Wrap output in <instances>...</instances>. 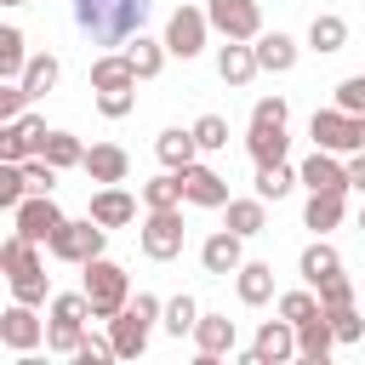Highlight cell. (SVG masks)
<instances>
[{
    "instance_id": "obj_34",
    "label": "cell",
    "mask_w": 365,
    "mask_h": 365,
    "mask_svg": "<svg viewBox=\"0 0 365 365\" xmlns=\"http://www.w3.org/2000/svg\"><path fill=\"white\" fill-rule=\"evenodd\" d=\"M40 154H46V160H51L57 171H68V165H86V143H80L74 131H51Z\"/></svg>"
},
{
    "instance_id": "obj_28",
    "label": "cell",
    "mask_w": 365,
    "mask_h": 365,
    "mask_svg": "<svg viewBox=\"0 0 365 365\" xmlns=\"http://www.w3.org/2000/svg\"><path fill=\"white\" fill-rule=\"evenodd\" d=\"M308 46H314L319 57L342 51V46H348V17H336V11H319V17L308 23Z\"/></svg>"
},
{
    "instance_id": "obj_30",
    "label": "cell",
    "mask_w": 365,
    "mask_h": 365,
    "mask_svg": "<svg viewBox=\"0 0 365 365\" xmlns=\"http://www.w3.org/2000/svg\"><path fill=\"white\" fill-rule=\"evenodd\" d=\"M188 194H182V171H160V177H148L143 182V205L148 211H171V205H182Z\"/></svg>"
},
{
    "instance_id": "obj_46",
    "label": "cell",
    "mask_w": 365,
    "mask_h": 365,
    "mask_svg": "<svg viewBox=\"0 0 365 365\" xmlns=\"http://www.w3.org/2000/svg\"><path fill=\"white\" fill-rule=\"evenodd\" d=\"M331 314V331H336V342H359L365 336V319L354 314V308H325Z\"/></svg>"
},
{
    "instance_id": "obj_9",
    "label": "cell",
    "mask_w": 365,
    "mask_h": 365,
    "mask_svg": "<svg viewBox=\"0 0 365 365\" xmlns=\"http://www.w3.org/2000/svg\"><path fill=\"white\" fill-rule=\"evenodd\" d=\"M205 17L222 40H257L262 34V6L257 0H205Z\"/></svg>"
},
{
    "instance_id": "obj_18",
    "label": "cell",
    "mask_w": 365,
    "mask_h": 365,
    "mask_svg": "<svg viewBox=\"0 0 365 365\" xmlns=\"http://www.w3.org/2000/svg\"><path fill=\"white\" fill-rule=\"evenodd\" d=\"M331 348H336V331H331V314L319 308L314 319H302V325H297V359H302V365H325V359H331Z\"/></svg>"
},
{
    "instance_id": "obj_41",
    "label": "cell",
    "mask_w": 365,
    "mask_h": 365,
    "mask_svg": "<svg viewBox=\"0 0 365 365\" xmlns=\"http://www.w3.org/2000/svg\"><path fill=\"white\" fill-rule=\"evenodd\" d=\"M279 314H285L291 325L314 319V314H319V291H314V285H302V291H285V297H279Z\"/></svg>"
},
{
    "instance_id": "obj_21",
    "label": "cell",
    "mask_w": 365,
    "mask_h": 365,
    "mask_svg": "<svg viewBox=\"0 0 365 365\" xmlns=\"http://www.w3.org/2000/svg\"><path fill=\"white\" fill-rule=\"evenodd\" d=\"M91 217H97L103 228H125V222H137V200H131L120 182H103V188L91 194Z\"/></svg>"
},
{
    "instance_id": "obj_1",
    "label": "cell",
    "mask_w": 365,
    "mask_h": 365,
    "mask_svg": "<svg viewBox=\"0 0 365 365\" xmlns=\"http://www.w3.org/2000/svg\"><path fill=\"white\" fill-rule=\"evenodd\" d=\"M154 0H74V29L97 46H120L131 34H143Z\"/></svg>"
},
{
    "instance_id": "obj_13",
    "label": "cell",
    "mask_w": 365,
    "mask_h": 365,
    "mask_svg": "<svg viewBox=\"0 0 365 365\" xmlns=\"http://www.w3.org/2000/svg\"><path fill=\"white\" fill-rule=\"evenodd\" d=\"M11 228L46 245V240H51V234L63 228V211H57V200H51V194H29V200H23L17 211H11Z\"/></svg>"
},
{
    "instance_id": "obj_23",
    "label": "cell",
    "mask_w": 365,
    "mask_h": 365,
    "mask_svg": "<svg viewBox=\"0 0 365 365\" xmlns=\"http://www.w3.org/2000/svg\"><path fill=\"white\" fill-rule=\"evenodd\" d=\"M217 74H222V86H251V74H262L257 68V46L251 40H228L217 51Z\"/></svg>"
},
{
    "instance_id": "obj_19",
    "label": "cell",
    "mask_w": 365,
    "mask_h": 365,
    "mask_svg": "<svg viewBox=\"0 0 365 365\" xmlns=\"http://www.w3.org/2000/svg\"><path fill=\"white\" fill-rule=\"evenodd\" d=\"M154 154H160L165 171H188V165L200 160V137H194V125H188V131H182V125H165V131L154 137Z\"/></svg>"
},
{
    "instance_id": "obj_27",
    "label": "cell",
    "mask_w": 365,
    "mask_h": 365,
    "mask_svg": "<svg viewBox=\"0 0 365 365\" xmlns=\"http://www.w3.org/2000/svg\"><path fill=\"white\" fill-rule=\"evenodd\" d=\"M234 291H240V302H245V308H262V302L274 297V268H268V262H240Z\"/></svg>"
},
{
    "instance_id": "obj_22",
    "label": "cell",
    "mask_w": 365,
    "mask_h": 365,
    "mask_svg": "<svg viewBox=\"0 0 365 365\" xmlns=\"http://www.w3.org/2000/svg\"><path fill=\"white\" fill-rule=\"evenodd\" d=\"M251 46H257V68H262V74H291V68H297V40H291V34H279V29L268 34V29H262Z\"/></svg>"
},
{
    "instance_id": "obj_44",
    "label": "cell",
    "mask_w": 365,
    "mask_h": 365,
    "mask_svg": "<svg viewBox=\"0 0 365 365\" xmlns=\"http://www.w3.org/2000/svg\"><path fill=\"white\" fill-rule=\"evenodd\" d=\"M68 359H74V365H108V359H120V354H114V336H86Z\"/></svg>"
},
{
    "instance_id": "obj_42",
    "label": "cell",
    "mask_w": 365,
    "mask_h": 365,
    "mask_svg": "<svg viewBox=\"0 0 365 365\" xmlns=\"http://www.w3.org/2000/svg\"><path fill=\"white\" fill-rule=\"evenodd\" d=\"M23 177H29V194H51V188H57V165H51L46 154H29V160H23Z\"/></svg>"
},
{
    "instance_id": "obj_29",
    "label": "cell",
    "mask_w": 365,
    "mask_h": 365,
    "mask_svg": "<svg viewBox=\"0 0 365 365\" xmlns=\"http://www.w3.org/2000/svg\"><path fill=\"white\" fill-rule=\"evenodd\" d=\"M125 57H131V68H137V80H154L160 68H165V40H148V34H131L125 40Z\"/></svg>"
},
{
    "instance_id": "obj_35",
    "label": "cell",
    "mask_w": 365,
    "mask_h": 365,
    "mask_svg": "<svg viewBox=\"0 0 365 365\" xmlns=\"http://www.w3.org/2000/svg\"><path fill=\"white\" fill-rule=\"evenodd\" d=\"M194 325H200V302H194L188 291H177V297L165 302V331L182 342V336H194Z\"/></svg>"
},
{
    "instance_id": "obj_7",
    "label": "cell",
    "mask_w": 365,
    "mask_h": 365,
    "mask_svg": "<svg viewBox=\"0 0 365 365\" xmlns=\"http://www.w3.org/2000/svg\"><path fill=\"white\" fill-rule=\"evenodd\" d=\"M137 245H143L148 262H171V257H182V245H188L182 205H171V211H148L143 228H137Z\"/></svg>"
},
{
    "instance_id": "obj_4",
    "label": "cell",
    "mask_w": 365,
    "mask_h": 365,
    "mask_svg": "<svg viewBox=\"0 0 365 365\" xmlns=\"http://www.w3.org/2000/svg\"><path fill=\"white\" fill-rule=\"evenodd\" d=\"M80 268H86L91 314H97V319H114V314L131 302V274H125L120 262H108V257H91V262H80Z\"/></svg>"
},
{
    "instance_id": "obj_37",
    "label": "cell",
    "mask_w": 365,
    "mask_h": 365,
    "mask_svg": "<svg viewBox=\"0 0 365 365\" xmlns=\"http://www.w3.org/2000/svg\"><path fill=\"white\" fill-rule=\"evenodd\" d=\"M297 182H302V177H297L285 160H279V165H257V194H262V200H285Z\"/></svg>"
},
{
    "instance_id": "obj_31",
    "label": "cell",
    "mask_w": 365,
    "mask_h": 365,
    "mask_svg": "<svg viewBox=\"0 0 365 365\" xmlns=\"http://www.w3.org/2000/svg\"><path fill=\"white\" fill-rule=\"evenodd\" d=\"M222 211H228V228H234V234H245V240L268 228V200H262V194H257V200H228Z\"/></svg>"
},
{
    "instance_id": "obj_15",
    "label": "cell",
    "mask_w": 365,
    "mask_h": 365,
    "mask_svg": "<svg viewBox=\"0 0 365 365\" xmlns=\"http://www.w3.org/2000/svg\"><path fill=\"white\" fill-rule=\"evenodd\" d=\"M251 354H257V365H285V359H297V325H291L285 314H279V319H262Z\"/></svg>"
},
{
    "instance_id": "obj_20",
    "label": "cell",
    "mask_w": 365,
    "mask_h": 365,
    "mask_svg": "<svg viewBox=\"0 0 365 365\" xmlns=\"http://www.w3.org/2000/svg\"><path fill=\"white\" fill-rule=\"evenodd\" d=\"M80 171H86L91 182H125V171H131V154H125L120 143H91Z\"/></svg>"
},
{
    "instance_id": "obj_8",
    "label": "cell",
    "mask_w": 365,
    "mask_h": 365,
    "mask_svg": "<svg viewBox=\"0 0 365 365\" xmlns=\"http://www.w3.org/2000/svg\"><path fill=\"white\" fill-rule=\"evenodd\" d=\"M205 34H211L205 6H188V0H182V6L165 17V51H171V57H182V63L205 51Z\"/></svg>"
},
{
    "instance_id": "obj_3",
    "label": "cell",
    "mask_w": 365,
    "mask_h": 365,
    "mask_svg": "<svg viewBox=\"0 0 365 365\" xmlns=\"http://www.w3.org/2000/svg\"><path fill=\"white\" fill-rule=\"evenodd\" d=\"M154 319H165V302H160L154 291H137V297L108 319L114 354H120V359H143V354H148V331H154Z\"/></svg>"
},
{
    "instance_id": "obj_25",
    "label": "cell",
    "mask_w": 365,
    "mask_h": 365,
    "mask_svg": "<svg viewBox=\"0 0 365 365\" xmlns=\"http://www.w3.org/2000/svg\"><path fill=\"white\" fill-rule=\"evenodd\" d=\"M125 86H137L131 57H125V51H103V57L91 63V91H125Z\"/></svg>"
},
{
    "instance_id": "obj_12",
    "label": "cell",
    "mask_w": 365,
    "mask_h": 365,
    "mask_svg": "<svg viewBox=\"0 0 365 365\" xmlns=\"http://www.w3.org/2000/svg\"><path fill=\"white\" fill-rule=\"evenodd\" d=\"M302 188L308 194H348V160L342 154H331V148H314L308 160H302Z\"/></svg>"
},
{
    "instance_id": "obj_17",
    "label": "cell",
    "mask_w": 365,
    "mask_h": 365,
    "mask_svg": "<svg viewBox=\"0 0 365 365\" xmlns=\"http://www.w3.org/2000/svg\"><path fill=\"white\" fill-rule=\"evenodd\" d=\"M234 342H240V325L228 314H200V325H194L200 359H222V354H234Z\"/></svg>"
},
{
    "instance_id": "obj_47",
    "label": "cell",
    "mask_w": 365,
    "mask_h": 365,
    "mask_svg": "<svg viewBox=\"0 0 365 365\" xmlns=\"http://www.w3.org/2000/svg\"><path fill=\"white\" fill-rule=\"evenodd\" d=\"M336 108H348V114H365V74H348V80L336 86Z\"/></svg>"
},
{
    "instance_id": "obj_6",
    "label": "cell",
    "mask_w": 365,
    "mask_h": 365,
    "mask_svg": "<svg viewBox=\"0 0 365 365\" xmlns=\"http://www.w3.org/2000/svg\"><path fill=\"white\" fill-rule=\"evenodd\" d=\"M308 137H314V148L359 154V148H365V114H348V108H314Z\"/></svg>"
},
{
    "instance_id": "obj_52",
    "label": "cell",
    "mask_w": 365,
    "mask_h": 365,
    "mask_svg": "<svg viewBox=\"0 0 365 365\" xmlns=\"http://www.w3.org/2000/svg\"><path fill=\"white\" fill-rule=\"evenodd\" d=\"M359 228H365V211H359Z\"/></svg>"
},
{
    "instance_id": "obj_32",
    "label": "cell",
    "mask_w": 365,
    "mask_h": 365,
    "mask_svg": "<svg viewBox=\"0 0 365 365\" xmlns=\"http://www.w3.org/2000/svg\"><path fill=\"white\" fill-rule=\"evenodd\" d=\"M57 74H63V63H57L51 51H34V57H29V68H23V91H29V103H34V97H46V91L57 86Z\"/></svg>"
},
{
    "instance_id": "obj_14",
    "label": "cell",
    "mask_w": 365,
    "mask_h": 365,
    "mask_svg": "<svg viewBox=\"0 0 365 365\" xmlns=\"http://www.w3.org/2000/svg\"><path fill=\"white\" fill-rule=\"evenodd\" d=\"M240 262H245V234H234V228L205 234V245H200V268L205 274L228 279V274H240Z\"/></svg>"
},
{
    "instance_id": "obj_5",
    "label": "cell",
    "mask_w": 365,
    "mask_h": 365,
    "mask_svg": "<svg viewBox=\"0 0 365 365\" xmlns=\"http://www.w3.org/2000/svg\"><path fill=\"white\" fill-rule=\"evenodd\" d=\"M103 245H108V228L86 211V217H63V228L46 240V251L57 257V262H91V257H103Z\"/></svg>"
},
{
    "instance_id": "obj_36",
    "label": "cell",
    "mask_w": 365,
    "mask_h": 365,
    "mask_svg": "<svg viewBox=\"0 0 365 365\" xmlns=\"http://www.w3.org/2000/svg\"><path fill=\"white\" fill-rule=\"evenodd\" d=\"M29 51H23V29H0V80H23Z\"/></svg>"
},
{
    "instance_id": "obj_26",
    "label": "cell",
    "mask_w": 365,
    "mask_h": 365,
    "mask_svg": "<svg viewBox=\"0 0 365 365\" xmlns=\"http://www.w3.org/2000/svg\"><path fill=\"white\" fill-rule=\"evenodd\" d=\"M245 148H251V160H257V165H279V160H285V148H291V137H285V125L251 120V137H245Z\"/></svg>"
},
{
    "instance_id": "obj_10",
    "label": "cell",
    "mask_w": 365,
    "mask_h": 365,
    "mask_svg": "<svg viewBox=\"0 0 365 365\" xmlns=\"http://www.w3.org/2000/svg\"><path fill=\"white\" fill-rule=\"evenodd\" d=\"M0 342L17 348V354H34V348L46 342V319L34 314V302H17V297H11V308L0 314Z\"/></svg>"
},
{
    "instance_id": "obj_39",
    "label": "cell",
    "mask_w": 365,
    "mask_h": 365,
    "mask_svg": "<svg viewBox=\"0 0 365 365\" xmlns=\"http://www.w3.org/2000/svg\"><path fill=\"white\" fill-rule=\"evenodd\" d=\"M86 342V325L74 319H46V354H74Z\"/></svg>"
},
{
    "instance_id": "obj_16",
    "label": "cell",
    "mask_w": 365,
    "mask_h": 365,
    "mask_svg": "<svg viewBox=\"0 0 365 365\" xmlns=\"http://www.w3.org/2000/svg\"><path fill=\"white\" fill-rule=\"evenodd\" d=\"M182 194H188V205H200V211H222V205H228V182H222L211 165H200V160L182 171Z\"/></svg>"
},
{
    "instance_id": "obj_40",
    "label": "cell",
    "mask_w": 365,
    "mask_h": 365,
    "mask_svg": "<svg viewBox=\"0 0 365 365\" xmlns=\"http://www.w3.org/2000/svg\"><path fill=\"white\" fill-rule=\"evenodd\" d=\"M194 137H200V154H222L228 148V120L222 114H200L194 120Z\"/></svg>"
},
{
    "instance_id": "obj_33",
    "label": "cell",
    "mask_w": 365,
    "mask_h": 365,
    "mask_svg": "<svg viewBox=\"0 0 365 365\" xmlns=\"http://www.w3.org/2000/svg\"><path fill=\"white\" fill-rule=\"evenodd\" d=\"M302 222H308L314 234H331V228L342 222V194H308V205H302Z\"/></svg>"
},
{
    "instance_id": "obj_24",
    "label": "cell",
    "mask_w": 365,
    "mask_h": 365,
    "mask_svg": "<svg viewBox=\"0 0 365 365\" xmlns=\"http://www.w3.org/2000/svg\"><path fill=\"white\" fill-rule=\"evenodd\" d=\"M297 274H302V285H319V279H331V274H342V257H336V245L319 234L314 245H302V257H297Z\"/></svg>"
},
{
    "instance_id": "obj_51",
    "label": "cell",
    "mask_w": 365,
    "mask_h": 365,
    "mask_svg": "<svg viewBox=\"0 0 365 365\" xmlns=\"http://www.w3.org/2000/svg\"><path fill=\"white\" fill-rule=\"evenodd\" d=\"M0 6H29V0H0Z\"/></svg>"
},
{
    "instance_id": "obj_43",
    "label": "cell",
    "mask_w": 365,
    "mask_h": 365,
    "mask_svg": "<svg viewBox=\"0 0 365 365\" xmlns=\"http://www.w3.org/2000/svg\"><path fill=\"white\" fill-rule=\"evenodd\" d=\"M314 291H319V308H354V279H348V274H331V279H319Z\"/></svg>"
},
{
    "instance_id": "obj_11",
    "label": "cell",
    "mask_w": 365,
    "mask_h": 365,
    "mask_svg": "<svg viewBox=\"0 0 365 365\" xmlns=\"http://www.w3.org/2000/svg\"><path fill=\"white\" fill-rule=\"evenodd\" d=\"M46 137H51V131H46V120H40V114H17V120H6V125H0V160H17V165H23L29 154H40V148H46Z\"/></svg>"
},
{
    "instance_id": "obj_2",
    "label": "cell",
    "mask_w": 365,
    "mask_h": 365,
    "mask_svg": "<svg viewBox=\"0 0 365 365\" xmlns=\"http://www.w3.org/2000/svg\"><path fill=\"white\" fill-rule=\"evenodd\" d=\"M0 268H6L17 302H34V308H40V302L51 297V285H46V262H40V240H29V234L11 228V240L0 245Z\"/></svg>"
},
{
    "instance_id": "obj_48",
    "label": "cell",
    "mask_w": 365,
    "mask_h": 365,
    "mask_svg": "<svg viewBox=\"0 0 365 365\" xmlns=\"http://www.w3.org/2000/svg\"><path fill=\"white\" fill-rule=\"evenodd\" d=\"M29 108V91H23V80H6L0 86V120H17Z\"/></svg>"
},
{
    "instance_id": "obj_49",
    "label": "cell",
    "mask_w": 365,
    "mask_h": 365,
    "mask_svg": "<svg viewBox=\"0 0 365 365\" xmlns=\"http://www.w3.org/2000/svg\"><path fill=\"white\" fill-rule=\"evenodd\" d=\"M251 120H268V125H285V120H291V103H285V97H257V108H251Z\"/></svg>"
},
{
    "instance_id": "obj_50",
    "label": "cell",
    "mask_w": 365,
    "mask_h": 365,
    "mask_svg": "<svg viewBox=\"0 0 365 365\" xmlns=\"http://www.w3.org/2000/svg\"><path fill=\"white\" fill-rule=\"evenodd\" d=\"M348 188H359V194H365V148H359V154H348Z\"/></svg>"
},
{
    "instance_id": "obj_38",
    "label": "cell",
    "mask_w": 365,
    "mask_h": 365,
    "mask_svg": "<svg viewBox=\"0 0 365 365\" xmlns=\"http://www.w3.org/2000/svg\"><path fill=\"white\" fill-rule=\"evenodd\" d=\"M29 200V177H23V165L17 160H0V211H17Z\"/></svg>"
},
{
    "instance_id": "obj_45",
    "label": "cell",
    "mask_w": 365,
    "mask_h": 365,
    "mask_svg": "<svg viewBox=\"0 0 365 365\" xmlns=\"http://www.w3.org/2000/svg\"><path fill=\"white\" fill-rule=\"evenodd\" d=\"M137 108V86H125V91H97V114H108V120H125Z\"/></svg>"
}]
</instances>
